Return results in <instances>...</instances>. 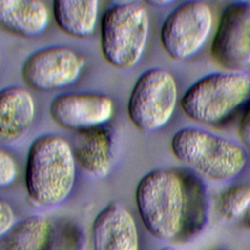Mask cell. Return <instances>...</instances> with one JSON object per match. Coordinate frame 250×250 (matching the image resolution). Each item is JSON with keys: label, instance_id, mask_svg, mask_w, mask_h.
<instances>
[{"label": "cell", "instance_id": "cell-12", "mask_svg": "<svg viewBox=\"0 0 250 250\" xmlns=\"http://www.w3.org/2000/svg\"><path fill=\"white\" fill-rule=\"evenodd\" d=\"M35 117L31 94L20 86L0 90V143H14L30 129Z\"/></svg>", "mask_w": 250, "mask_h": 250}, {"label": "cell", "instance_id": "cell-13", "mask_svg": "<svg viewBox=\"0 0 250 250\" xmlns=\"http://www.w3.org/2000/svg\"><path fill=\"white\" fill-rule=\"evenodd\" d=\"M71 147L76 162L88 174L97 178L109 174L113 161V139L107 127L76 132Z\"/></svg>", "mask_w": 250, "mask_h": 250}, {"label": "cell", "instance_id": "cell-20", "mask_svg": "<svg viewBox=\"0 0 250 250\" xmlns=\"http://www.w3.org/2000/svg\"><path fill=\"white\" fill-rule=\"evenodd\" d=\"M238 135L243 144L250 148V102L245 105L238 123Z\"/></svg>", "mask_w": 250, "mask_h": 250}, {"label": "cell", "instance_id": "cell-5", "mask_svg": "<svg viewBox=\"0 0 250 250\" xmlns=\"http://www.w3.org/2000/svg\"><path fill=\"white\" fill-rule=\"evenodd\" d=\"M149 32L146 9L135 1H121L109 6L101 21V48L112 66L127 70L141 60Z\"/></svg>", "mask_w": 250, "mask_h": 250}, {"label": "cell", "instance_id": "cell-7", "mask_svg": "<svg viewBox=\"0 0 250 250\" xmlns=\"http://www.w3.org/2000/svg\"><path fill=\"white\" fill-rule=\"evenodd\" d=\"M213 25V13L202 1H187L172 10L160 29L167 55L176 61L194 56L206 43Z\"/></svg>", "mask_w": 250, "mask_h": 250}, {"label": "cell", "instance_id": "cell-21", "mask_svg": "<svg viewBox=\"0 0 250 250\" xmlns=\"http://www.w3.org/2000/svg\"><path fill=\"white\" fill-rule=\"evenodd\" d=\"M174 1L171 0H150V1H146V4L153 6V7H157V8H161V7H165L168 5L173 4Z\"/></svg>", "mask_w": 250, "mask_h": 250}, {"label": "cell", "instance_id": "cell-2", "mask_svg": "<svg viewBox=\"0 0 250 250\" xmlns=\"http://www.w3.org/2000/svg\"><path fill=\"white\" fill-rule=\"evenodd\" d=\"M76 160L70 144L55 134L36 138L29 146L25 187L29 198L41 206H56L71 193Z\"/></svg>", "mask_w": 250, "mask_h": 250}, {"label": "cell", "instance_id": "cell-23", "mask_svg": "<svg viewBox=\"0 0 250 250\" xmlns=\"http://www.w3.org/2000/svg\"><path fill=\"white\" fill-rule=\"evenodd\" d=\"M165 250H179V249H165Z\"/></svg>", "mask_w": 250, "mask_h": 250}, {"label": "cell", "instance_id": "cell-1", "mask_svg": "<svg viewBox=\"0 0 250 250\" xmlns=\"http://www.w3.org/2000/svg\"><path fill=\"white\" fill-rule=\"evenodd\" d=\"M135 198L145 228L157 239L185 241L205 225V188L191 174L153 169L139 181Z\"/></svg>", "mask_w": 250, "mask_h": 250}, {"label": "cell", "instance_id": "cell-16", "mask_svg": "<svg viewBox=\"0 0 250 250\" xmlns=\"http://www.w3.org/2000/svg\"><path fill=\"white\" fill-rule=\"evenodd\" d=\"M53 227L46 217L33 215L17 222L2 237L0 250H50Z\"/></svg>", "mask_w": 250, "mask_h": 250}, {"label": "cell", "instance_id": "cell-15", "mask_svg": "<svg viewBox=\"0 0 250 250\" xmlns=\"http://www.w3.org/2000/svg\"><path fill=\"white\" fill-rule=\"evenodd\" d=\"M100 2L59 1L53 2V15L58 26L66 34L76 38L91 36L97 24Z\"/></svg>", "mask_w": 250, "mask_h": 250}, {"label": "cell", "instance_id": "cell-8", "mask_svg": "<svg viewBox=\"0 0 250 250\" xmlns=\"http://www.w3.org/2000/svg\"><path fill=\"white\" fill-rule=\"evenodd\" d=\"M210 53L215 62L229 71L250 65V3L234 1L223 10Z\"/></svg>", "mask_w": 250, "mask_h": 250}, {"label": "cell", "instance_id": "cell-14", "mask_svg": "<svg viewBox=\"0 0 250 250\" xmlns=\"http://www.w3.org/2000/svg\"><path fill=\"white\" fill-rule=\"evenodd\" d=\"M49 23L46 4L37 0H0V29L30 38L42 34Z\"/></svg>", "mask_w": 250, "mask_h": 250}, {"label": "cell", "instance_id": "cell-6", "mask_svg": "<svg viewBox=\"0 0 250 250\" xmlns=\"http://www.w3.org/2000/svg\"><path fill=\"white\" fill-rule=\"evenodd\" d=\"M177 102L178 88L174 76L165 68L151 67L135 82L128 100V115L139 130L153 132L168 123Z\"/></svg>", "mask_w": 250, "mask_h": 250}, {"label": "cell", "instance_id": "cell-11", "mask_svg": "<svg viewBox=\"0 0 250 250\" xmlns=\"http://www.w3.org/2000/svg\"><path fill=\"white\" fill-rule=\"evenodd\" d=\"M94 250H139V232L131 212L117 201L109 202L92 225Z\"/></svg>", "mask_w": 250, "mask_h": 250}, {"label": "cell", "instance_id": "cell-18", "mask_svg": "<svg viewBox=\"0 0 250 250\" xmlns=\"http://www.w3.org/2000/svg\"><path fill=\"white\" fill-rule=\"evenodd\" d=\"M17 176V164L10 153L0 147V188L10 186Z\"/></svg>", "mask_w": 250, "mask_h": 250}, {"label": "cell", "instance_id": "cell-19", "mask_svg": "<svg viewBox=\"0 0 250 250\" xmlns=\"http://www.w3.org/2000/svg\"><path fill=\"white\" fill-rule=\"evenodd\" d=\"M16 214L11 204L0 198V238L5 236L17 223Z\"/></svg>", "mask_w": 250, "mask_h": 250}, {"label": "cell", "instance_id": "cell-3", "mask_svg": "<svg viewBox=\"0 0 250 250\" xmlns=\"http://www.w3.org/2000/svg\"><path fill=\"white\" fill-rule=\"evenodd\" d=\"M171 150L178 160L214 182L236 177L248 160L241 146L198 127L178 130L172 137Z\"/></svg>", "mask_w": 250, "mask_h": 250}, {"label": "cell", "instance_id": "cell-4", "mask_svg": "<svg viewBox=\"0 0 250 250\" xmlns=\"http://www.w3.org/2000/svg\"><path fill=\"white\" fill-rule=\"evenodd\" d=\"M250 95V76L242 71L212 72L196 80L180 104L191 120L215 125L231 115Z\"/></svg>", "mask_w": 250, "mask_h": 250}, {"label": "cell", "instance_id": "cell-10", "mask_svg": "<svg viewBox=\"0 0 250 250\" xmlns=\"http://www.w3.org/2000/svg\"><path fill=\"white\" fill-rule=\"evenodd\" d=\"M113 113L111 98L97 93H66L57 96L50 104L53 120L76 132L104 126Z\"/></svg>", "mask_w": 250, "mask_h": 250}, {"label": "cell", "instance_id": "cell-9", "mask_svg": "<svg viewBox=\"0 0 250 250\" xmlns=\"http://www.w3.org/2000/svg\"><path fill=\"white\" fill-rule=\"evenodd\" d=\"M85 60L65 46H51L30 54L21 68L22 79L38 91H51L67 87L76 82Z\"/></svg>", "mask_w": 250, "mask_h": 250}, {"label": "cell", "instance_id": "cell-17", "mask_svg": "<svg viewBox=\"0 0 250 250\" xmlns=\"http://www.w3.org/2000/svg\"><path fill=\"white\" fill-rule=\"evenodd\" d=\"M218 212L226 221L243 217L250 208V186L235 185L224 190L217 202Z\"/></svg>", "mask_w": 250, "mask_h": 250}, {"label": "cell", "instance_id": "cell-22", "mask_svg": "<svg viewBox=\"0 0 250 250\" xmlns=\"http://www.w3.org/2000/svg\"><path fill=\"white\" fill-rule=\"evenodd\" d=\"M243 224H244V227L250 230V208L247 210V212L243 216Z\"/></svg>", "mask_w": 250, "mask_h": 250}]
</instances>
